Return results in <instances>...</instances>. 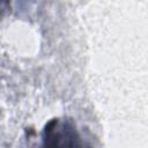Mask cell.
Here are the masks:
<instances>
[{
	"label": "cell",
	"mask_w": 148,
	"mask_h": 148,
	"mask_svg": "<svg viewBox=\"0 0 148 148\" xmlns=\"http://www.w3.org/2000/svg\"><path fill=\"white\" fill-rule=\"evenodd\" d=\"M44 148H81V146L71 127L54 123L53 127L46 130Z\"/></svg>",
	"instance_id": "1"
}]
</instances>
